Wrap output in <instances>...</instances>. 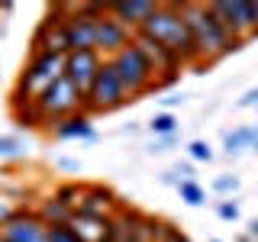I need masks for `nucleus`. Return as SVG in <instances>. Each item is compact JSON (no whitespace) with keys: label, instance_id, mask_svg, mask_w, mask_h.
<instances>
[{"label":"nucleus","instance_id":"obj_35","mask_svg":"<svg viewBox=\"0 0 258 242\" xmlns=\"http://www.w3.org/2000/svg\"><path fill=\"white\" fill-rule=\"evenodd\" d=\"M210 242H220V239H210Z\"/></svg>","mask_w":258,"mask_h":242},{"label":"nucleus","instance_id":"obj_31","mask_svg":"<svg viewBox=\"0 0 258 242\" xmlns=\"http://www.w3.org/2000/svg\"><path fill=\"white\" fill-rule=\"evenodd\" d=\"M181 100H184L181 94H171V97H165V100H161V103H165V107H177V103H181Z\"/></svg>","mask_w":258,"mask_h":242},{"label":"nucleus","instance_id":"obj_4","mask_svg":"<svg viewBox=\"0 0 258 242\" xmlns=\"http://www.w3.org/2000/svg\"><path fill=\"white\" fill-rule=\"evenodd\" d=\"M78 110H84V94H81L78 84L68 81V78L55 81V84L32 103V116H36L39 123H48V129L55 123H61V119L75 116Z\"/></svg>","mask_w":258,"mask_h":242},{"label":"nucleus","instance_id":"obj_19","mask_svg":"<svg viewBox=\"0 0 258 242\" xmlns=\"http://www.w3.org/2000/svg\"><path fill=\"white\" fill-rule=\"evenodd\" d=\"M177 194H181V200L187 207H204L207 204V194H204V188H200L197 181H181L177 184Z\"/></svg>","mask_w":258,"mask_h":242},{"label":"nucleus","instance_id":"obj_28","mask_svg":"<svg viewBox=\"0 0 258 242\" xmlns=\"http://www.w3.org/2000/svg\"><path fill=\"white\" fill-rule=\"evenodd\" d=\"M161 242H190V239H187V236H181L177 229H171V226H168V236L161 239Z\"/></svg>","mask_w":258,"mask_h":242},{"label":"nucleus","instance_id":"obj_3","mask_svg":"<svg viewBox=\"0 0 258 242\" xmlns=\"http://www.w3.org/2000/svg\"><path fill=\"white\" fill-rule=\"evenodd\" d=\"M64 65H68V55H58V52H36L32 55V62L26 65V71H23L20 84H16V100H26V107L42 97L48 87L55 84V81L64 78Z\"/></svg>","mask_w":258,"mask_h":242},{"label":"nucleus","instance_id":"obj_8","mask_svg":"<svg viewBox=\"0 0 258 242\" xmlns=\"http://www.w3.org/2000/svg\"><path fill=\"white\" fill-rule=\"evenodd\" d=\"M133 29H126L123 23L116 20V16L103 13L100 20H94V48L103 55V58H113V55H119L123 48L133 45Z\"/></svg>","mask_w":258,"mask_h":242},{"label":"nucleus","instance_id":"obj_23","mask_svg":"<svg viewBox=\"0 0 258 242\" xmlns=\"http://www.w3.org/2000/svg\"><path fill=\"white\" fill-rule=\"evenodd\" d=\"M213 191H216V194H236V191H239V177H236V174H220V177L213 181Z\"/></svg>","mask_w":258,"mask_h":242},{"label":"nucleus","instance_id":"obj_33","mask_svg":"<svg viewBox=\"0 0 258 242\" xmlns=\"http://www.w3.org/2000/svg\"><path fill=\"white\" fill-rule=\"evenodd\" d=\"M252 149H255V152H258V139H255V145H252Z\"/></svg>","mask_w":258,"mask_h":242},{"label":"nucleus","instance_id":"obj_9","mask_svg":"<svg viewBox=\"0 0 258 242\" xmlns=\"http://www.w3.org/2000/svg\"><path fill=\"white\" fill-rule=\"evenodd\" d=\"M103 62L107 58H103L100 52H71L68 65H64V78L75 81L78 91L87 97V91L94 87V81H97V75H100V68H103Z\"/></svg>","mask_w":258,"mask_h":242},{"label":"nucleus","instance_id":"obj_36","mask_svg":"<svg viewBox=\"0 0 258 242\" xmlns=\"http://www.w3.org/2000/svg\"><path fill=\"white\" fill-rule=\"evenodd\" d=\"M107 242H110V239H107Z\"/></svg>","mask_w":258,"mask_h":242},{"label":"nucleus","instance_id":"obj_16","mask_svg":"<svg viewBox=\"0 0 258 242\" xmlns=\"http://www.w3.org/2000/svg\"><path fill=\"white\" fill-rule=\"evenodd\" d=\"M52 133L58 136V139H94V126H91V119H87L84 113H75V116L55 123Z\"/></svg>","mask_w":258,"mask_h":242},{"label":"nucleus","instance_id":"obj_26","mask_svg":"<svg viewBox=\"0 0 258 242\" xmlns=\"http://www.w3.org/2000/svg\"><path fill=\"white\" fill-rule=\"evenodd\" d=\"M16 213H20V210H16V207H10V204H7L4 197H0V226H4L7 220H13Z\"/></svg>","mask_w":258,"mask_h":242},{"label":"nucleus","instance_id":"obj_12","mask_svg":"<svg viewBox=\"0 0 258 242\" xmlns=\"http://www.w3.org/2000/svg\"><path fill=\"white\" fill-rule=\"evenodd\" d=\"M64 29H68V55L71 52H97L94 48V16H84L81 10L71 7V16L64 23Z\"/></svg>","mask_w":258,"mask_h":242},{"label":"nucleus","instance_id":"obj_18","mask_svg":"<svg viewBox=\"0 0 258 242\" xmlns=\"http://www.w3.org/2000/svg\"><path fill=\"white\" fill-rule=\"evenodd\" d=\"M255 139H258V126H239L223 136V149H226V155H236V152L255 145Z\"/></svg>","mask_w":258,"mask_h":242},{"label":"nucleus","instance_id":"obj_5","mask_svg":"<svg viewBox=\"0 0 258 242\" xmlns=\"http://www.w3.org/2000/svg\"><path fill=\"white\" fill-rule=\"evenodd\" d=\"M113 68H116L119 81H123L129 100H136V97H142L145 91H152L155 87V68H152V62L142 55L139 45H129L123 48L119 55H113Z\"/></svg>","mask_w":258,"mask_h":242},{"label":"nucleus","instance_id":"obj_34","mask_svg":"<svg viewBox=\"0 0 258 242\" xmlns=\"http://www.w3.org/2000/svg\"><path fill=\"white\" fill-rule=\"evenodd\" d=\"M0 242H10V239H4V236H0Z\"/></svg>","mask_w":258,"mask_h":242},{"label":"nucleus","instance_id":"obj_24","mask_svg":"<svg viewBox=\"0 0 258 242\" xmlns=\"http://www.w3.org/2000/svg\"><path fill=\"white\" fill-rule=\"evenodd\" d=\"M187 152H190L194 161H210V158H213V149H210L204 139H194V142L187 145Z\"/></svg>","mask_w":258,"mask_h":242},{"label":"nucleus","instance_id":"obj_1","mask_svg":"<svg viewBox=\"0 0 258 242\" xmlns=\"http://www.w3.org/2000/svg\"><path fill=\"white\" fill-rule=\"evenodd\" d=\"M142 32H149L155 42H161L168 52H174L177 58H181V65H200L204 62L200 52H197V42H194V36H190L187 20H184L181 4H158V10L152 13V20L142 26Z\"/></svg>","mask_w":258,"mask_h":242},{"label":"nucleus","instance_id":"obj_15","mask_svg":"<svg viewBox=\"0 0 258 242\" xmlns=\"http://www.w3.org/2000/svg\"><path fill=\"white\" fill-rule=\"evenodd\" d=\"M78 210H81V213H91V216H103V220H110V216H113V194L107 188H91V191H84Z\"/></svg>","mask_w":258,"mask_h":242},{"label":"nucleus","instance_id":"obj_6","mask_svg":"<svg viewBox=\"0 0 258 242\" xmlns=\"http://www.w3.org/2000/svg\"><path fill=\"white\" fill-rule=\"evenodd\" d=\"M126 100H129V94H126L123 81L116 75V68H113V62L107 58L103 68H100V75H97V81H94V87L84 97V110L87 113H110V110L123 107Z\"/></svg>","mask_w":258,"mask_h":242},{"label":"nucleus","instance_id":"obj_17","mask_svg":"<svg viewBox=\"0 0 258 242\" xmlns=\"http://www.w3.org/2000/svg\"><path fill=\"white\" fill-rule=\"evenodd\" d=\"M71 210L68 204H61L58 197H52V200H42V207H39V220H42L48 229L52 226H68V220H71Z\"/></svg>","mask_w":258,"mask_h":242},{"label":"nucleus","instance_id":"obj_14","mask_svg":"<svg viewBox=\"0 0 258 242\" xmlns=\"http://www.w3.org/2000/svg\"><path fill=\"white\" fill-rule=\"evenodd\" d=\"M110 220H113V216H110ZM110 220L75 210V213H71V220H68V226H71V229H75L84 242H107V236H110Z\"/></svg>","mask_w":258,"mask_h":242},{"label":"nucleus","instance_id":"obj_30","mask_svg":"<svg viewBox=\"0 0 258 242\" xmlns=\"http://www.w3.org/2000/svg\"><path fill=\"white\" fill-rule=\"evenodd\" d=\"M161 181H165V184H181V177H177V171H165Z\"/></svg>","mask_w":258,"mask_h":242},{"label":"nucleus","instance_id":"obj_21","mask_svg":"<svg viewBox=\"0 0 258 242\" xmlns=\"http://www.w3.org/2000/svg\"><path fill=\"white\" fill-rule=\"evenodd\" d=\"M48 242H84L71 226H52L48 229Z\"/></svg>","mask_w":258,"mask_h":242},{"label":"nucleus","instance_id":"obj_20","mask_svg":"<svg viewBox=\"0 0 258 242\" xmlns=\"http://www.w3.org/2000/svg\"><path fill=\"white\" fill-rule=\"evenodd\" d=\"M149 129H152L155 136H161V139H165V136H174V129H177V119H174L168 110H161V113H155V116L149 119Z\"/></svg>","mask_w":258,"mask_h":242},{"label":"nucleus","instance_id":"obj_11","mask_svg":"<svg viewBox=\"0 0 258 242\" xmlns=\"http://www.w3.org/2000/svg\"><path fill=\"white\" fill-rule=\"evenodd\" d=\"M155 10H158L155 0H119V4H110V16H116V20L133 32H139L145 23L152 20Z\"/></svg>","mask_w":258,"mask_h":242},{"label":"nucleus","instance_id":"obj_10","mask_svg":"<svg viewBox=\"0 0 258 242\" xmlns=\"http://www.w3.org/2000/svg\"><path fill=\"white\" fill-rule=\"evenodd\" d=\"M0 236L10 242H48V226L39 220V213L20 210L13 220H7L0 226Z\"/></svg>","mask_w":258,"mask_h":242},{"label":"nucleus","instance_id":"obj_22","mask_svg":"<svg viewBox=\"0 0 258 242\" xmlns=\"http://www.w3.org/2000/svg\"><path fill=\"white\" fill-rule=\"evenodd\" d=\"M16 155H23L20 139H13V136H0V158H16Z\"/></svg>","mask_w":258,"mask_h":242},{"label":"nucleus","instance_id":"obj_25","mask_svg":"<svg viewBox=\"0 0 258 242\" xmlns=\"http://www.w3.org/2000/svg\"><path fill=\"white\" fill-rule=\"evenodd\" d=\"M216 213H220V220H226V223H236L239 220V204L236 200H220Z\"/></svg>","mask_w":258,"mask_h":242},{"label":"nucleus","instance_id":"obj_13","mask_svg":"<svg viewBox=\"0 0 258 242\" xmlns=\"http://www.w3.org/2000/svg\"><path fill=\"white\" fill-rule=\"evenodd\" d=\"M133 45H139V48H142V55L152 62V68H155V71H177V68H181V58H177L174 52H168V48L161 45V42H155L149 32H142V29H139V32L133 36Z\"/></svg>","mask_w":258,"mask_h":242},{"label":"nucleus","instance_id":"obj_29","mask_svg":"<svg viewBox=\"0 0 258 242\" xmlns=\"http://www.w3.org/2000/svg\"><path fill=\"white\" fill-rule=\"evenodd\" d=\"M168 145H171V136H165V139H158L152 145V152H168Z\"/></svg>","mask_w":258,"mask_h":242},{"label":"nucleus","instance_id":"obj_7","mask_svg":"<svg viewBox=\"0 0 258 242\" xmlns=\"http://www.w3.org/2000/svg\"><path fill=\"white\" fill-rule=\"evenodd\" d=\"M210 10L236 39L258 36V0H213Z\"/></svg>","mask_w":258,"mask_h":242},{"label":"nucleus","instance_id":"obj_27","mask_svg":"<svg viewBox=\"0 0 258 242\" xmlns=\"http://www.w3.org/2000/svg\"><path fill=\"white\" fill-rule=\"evenodd\" d=\"M239 107H258V87H252L245 97H239Z\"/></svg>","mask_w":258,"mask_h":242},{"label":"nucleus","instance_id":"obj_2","mask_svg":"<svg viewBox=\"0 0 258 242\" xmlns=\"http://www.w3.org/2000/svg\"><path fill=\"white\" fill-rule=\"evenodd\" d=\"M184 20L190 26V36L197 42V52L204 62H216L223 55L242 48V39H236L229 29L216 20V13L210 10V4H181Z\"/></svg>","mask_w":258,"mask_h":242},{"label":"nucleus","instance_id":"obj_32","mask_svg":"<svg viewBox=\"0 0 258 242\" xmlns=\"http://www.w3.org/2000/svg\"><path fill=\"white\" fill-rule=\"evenodd\" d=\"M248 236L258 242V220H252V226H248Z\"/></svg>","mask_w":258,"mask_h":242}]
</instances>
